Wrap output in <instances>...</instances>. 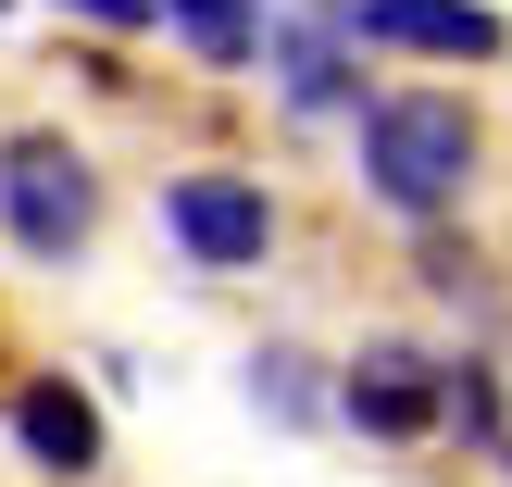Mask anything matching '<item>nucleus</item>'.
<instances>
[{
  "mask_svg": "<svg viewBox=\"0 0 512 487\" xmlns=\"http://www.w3.org/2000/svg\"><path fill=\"white\" fill-rule=\"evenodd\" d=\"M338 25L375 50H425V63H500V13L475 0H350Z\"/></svg>",
  "mask_w": 512,
  "mask_h": 487,
  "instance_id": "nucleus-4",
  "label": "nucleus"
},
{
  "mask_svg": "<svg viewBox=\"0 0 512 487\" xmlns=\"http://www.w3.org/2000/svg\"><path fill=\"white\" fill-rule=\"evenodd\" d=\"M338 413L363 425V438H425V425L450 413V375L425 363V350H363L350 388H338Z\"/></svg>",
  "mask_w": 512,
  "mask_h": 487,
  "instance_id": "nucleus-5",
  "label": "nucleus"
},
{
  "mask_svg": "<svg viewBox=\"0 0 512 487\" xmlns=\"http://www.w3.org/2000/svg\"><path fill=\"white\" fill-rule=\"evenodd\" d=\"M13 438L38 450L50 475H88V463H100V413H88V400L63 388V375H38V388L13 400Z\"/></svg>",
  "mask_w": 512,
  "mask_h": 487,
  "instance_id": "nucleus-6",
  "label": "nucleus"
},
{
  "mask_svg": "<svg viewBox=\"0 0 512 487\" xmlns=\"http://www.w3.org/2000/svg\"><path fill=\"white\" fill-rule=\"evenodd\" d=\"M75 13H100V25H150V0H75Z\"/></svg>",
  "mask_w": 512,
  "mask_h": 487,
  "instance_id": "nucleus-9",
  "label": "nucleus"
},
{
  "mask_svg": "<svg viewBox=\"0 0 512 487\" xmlns=\"http://www.w3.org/2000/svg\"><path fill=\"white\" fill-rule=\"evenodd\" d=\"M363 175H375V200H388V213H450V200H463V175H475V113L463 100H375L363 113Z\"/></svg>",
  "mask_w": 512,
  "mask_h": 487,
  "instance_id": "nucleus-1",
  "label": "nucleus"
},
{
  "mask_svg": "<svg viewBox=\"0 0 512 487\" xmlns=\"http://www.w3.org/2000/svg\"><path fill=\"white\" fill-rule=\"evenodd\" d=\"M88 213H100V188H88V163H75L50 125H25L13 150H0V225H13V250H38V263H63L75 238H88Z\"/></svg>",
  "mask_w": 512,
  "mask_h": 487,
  "instance_id": "nucleus-2",
  "label": "nucleus"
},
{
  "mask_svg": "<svg viewBox=\"0 0 512 487\" xmlns=\"http://www.w3.org/2000/svg\"><path fill=\"white\" fill-rule=\"evenodd\" d=\"M150 13H163L200 63H250V50H263V13H250V0H150Z\"/></svg>",
  "mask_w": 512,
  "mask_h": 487,
  "instance_id": "nucleus-7",
  "label": "nucleus"
},
{
  "mask_svg": "<svg viewBox=\"0 0 512 487\" xmlns=\"http://www.w3.org/2000/svg\"><path fill=\"white\" fill-rule=\"evenodd\" d=\"M163 225H175V250H188L200 275H250L275 250V200L250 188V175H175Z\"/></svg>",
  "mask_w": 512,
  "mask_h": 487,
  "instance_id": "nucleus-3",
  "label": "nucleus"
},
{
  "mask_svg": "<svg viewBox=\"0 0 512 487\" xmlns=\"http://www.w3.org/2000/svg\"><path fill=\"white\" fill-rule=\"evenodd\" d=\"M275 75H288V100H300V113H338V100H350L338 38H288V50H275Z\"/></svg>",
  "mask_w": 512,
  "mask_h": 487,
  "instance_id": "nucleus-8",
  "label": "nucleus"
}]
</instances>
